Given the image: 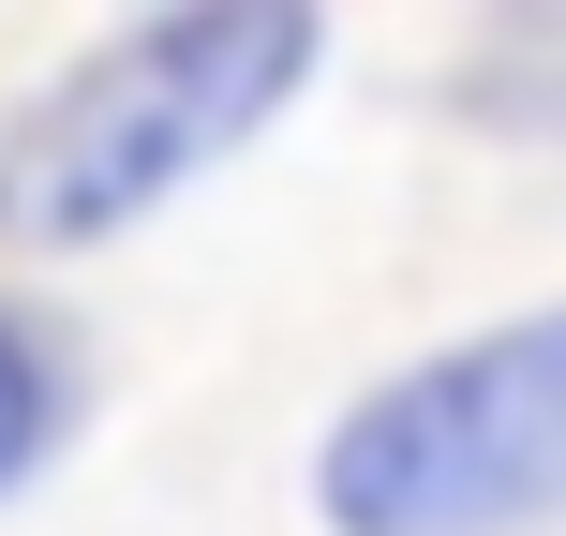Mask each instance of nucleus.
<instances>
[{
	"label": "nucleus",
	"instance_id": "obj_1",
	"mask_svg": "<svg viewBox=\"0 0 566 536\" xmlns=\"http://www.w3.org/2000/svg\"><path fill=\"white\" fill-rule=\"evenodd\" d=\"M313 15H165V30H119L90 45L60 90H30L0 119V239H105L135 224L149 195H179L195 165H224L239 135L298 90Z\"/></svg>",
	"mask_w": 566,
	"mask_h": 536
},
{
	"label": "nucleus",
	"instance_id": "obj_2",
	"mask_svg": "<svg viewBox=\"0 0 566 536\" xmlns=\"http://www.w3.org/2000/svg\"><path fill=\"white\" fill-rule=\"evenodd\" d=\"M537 507H566V313H522V328L388 372L328 432L343 536H507Z\"/></svg>",
	"mask_w": 566,
	"mask_h": 536
},
{
	"label": "nucleus",
	"instance_id": "obj_3",
	"mask_svg": "<svg viewBox=\"0 0 566 536\" xmlns=\"http://www.w3.org/2000/svg\"><path fill=\"white\" fill-rule=\"evenodd\" d=\"M45 432H60V343L30 328V313H0V477H15Z\"/></svg>",
	"mask_w": 566,
	"mask_h": 536
}]
</instances>
